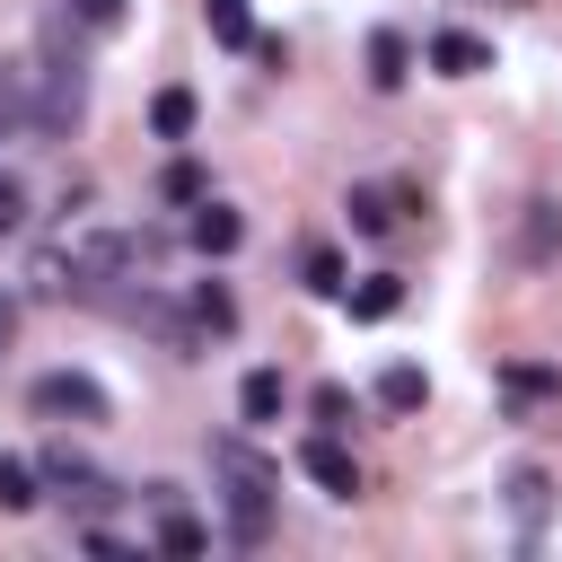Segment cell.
<instances>
[{
  "label": "cell",
  "mask_w": 562,
  "mask_h": 562,
  "mask_svg": "<svg viewBox=\"0 0 562 562\" xmlns=\"http://www.w3.org/2000/svg\"><path fill=\"white\" fill-rule=\"evenodd\" d=\"M307 290H316V299H351V281H342V255H334V246H307Z\"/></svg>",
  "instance_id": "cell-18"
},
{
  "label": "cell",
  "mask_w": 562,
  "mask_h": 562,
  "mask_svg": "<svg viewBox=\"0 0 562 562\" xmlns=\"http://www.w3.org/2000/svg\"><path fill=\"white\" fill-rule=\"evenodd\" d=\"M316 422L342 430V422H351V395H342V386H316Z\"/></svg>",
  "instance_id": "cell-25"
},
{
  "label": "cell",
  "mask_w": 562,
  "mask_h": 562,
  "mask_svg": "<svg viewBox=\"0 0 562 562\" xmlns=\"http://www.w3.org/2000/svg\"><path fill=\"white\" fill-rule=\"evenodd\" d=\"M501 9H527V0H501Z\"/></svg>",
  "instance_id": "cell-27"
},
{
  "label": "cell",
  "mask_w": 562,
  "mask_h": 562,
  "mask_svg": "<svg viewBox=\"0 0 562 562\" xmlns=\"http://www.w3.org/2000/svg\"><path fill=\"white\" fill-rule=\"evenodd\" d=\"M26 404H35L44 422H79V430H88V422H114V395H105L88 369H44V378L26 386Z\"/></svg>",
  "instance_id": "cell-2"
},
{
  "label": "cell",
  "mask_w": 562,
  "mask_h": 562,
  "mask_svg": "<svg viewBox=\"0 0 562 562\" xmlns=\"http://www.w3.org/2000/svg\"><path fill=\"white\" fill-rule=\"evenodd\" d=\"M202 26H211V44H246V53H255V18H246V0H202Z\"/></svg>",
  "instance_id": "cell-15"
},
{
  "label": "cell",
  "mask_w": 562,
  "mask_h": 562,
  "mask_svg": "<svg viewBox=\"0 0 562 562\" xmlns=\"http://www.w3.org/2000/svg\"><path fill=\"white\" fill-rule=\"evenodd\" d=\"M158 193H167V202H202L211 184H202V167H193V158H176V167L158 176Z\"/></svg>",
  "instance_id": "cell-20"
},
{
  "label": "cell",
  "mask_w": 562,
  "mask_h": 562,
  "mask_svg": "<svg viewBox=\"0 0 562 562\" xmlns=\"http://www.w3.org/2000/svg\"><path fill=\"white\" fill-rule=\"evenodd\" d=\"M299 474H307L316 492H334V501H351V492H360V465H351V448H342L334 430H316V439L299 448Z\"/></svg>",
  "instance_id": "cell-4"
},
{
  "label": "cell",
  "mask_w": 562,
  "mask_h": 562,
  "mask_svg": "<svg viewBox=\"0 0 562 562\" xmlns=\"http://www.w3.org/2000/svg\"><path fill=\"white\" fill-rule=\"evenodd\" d=\"M501 404L518 422H562V369L544 360H501Z\"/></svg>",
  "instance_id": "cell-3"
},
{
  "label": "cell",
  "mask_w": 562,
  "mask_h": 562,
  "mask_svg": "<svg viewBox=\"0 0 562 562\" xmlns=\"http://www.w3.org/2000/svg\"><path fill=\"white\" fill-rule=\"evenodd\" d=\"M378 404H386V413H422V404H430V378H422L413 360H386V369H378Z\"/></svg>",
  "instance_id": "cell-8"
},
{
  "label": "cell",
  "mask_w": 562,
  "mask_h": 562,
  "mask_svg": "<svg viewBox=\"0 0 562 562\" xmlns=\"http://www.w3.org/2000/svg\"><path fill=\"white\" fill-rule=\"evenodd\" d=\"M342 211H351V228H360V237H386V228H395V193H386V184H351V193H342Z\"/></svg>",
  "instance_id": "cell-9"
},
{
  "label": "cell",
  "mask_w": 562,
  "mask_h": 562,
  "mask_svg": "<svg viewBox=\"0 0 562 562\" xmlns=\"http://www.w3.org/2000/svg\"><path fill=\"white\" fill-rule=\"evenodd\" d=\"M123 9H132V0H70L79 26H123Z\"/></svg>",
  "instance_id": "cell-24"
},
{
  "label": "cell",
  "mask_w": 562,
  "mask_h": 562,
  "mask_svg": "<svg viewBox=\"0 0 562 562\" xmlns=\"http://www.w3.org/2000/svg\"><path fill=\"white\" fill-rule=\"evenodd\" d=\"M184 316H193V334H237V299H228L220 281H202V290L184 299Z\"/></svg>",
  "instance_id": "cell-13"
},
{
  "label": "cell",
  "mask_w": 562,
  "mask_h": 562,
  "mask_svg": "<svg viewBox=\"0 0 562 562\" xmlns=\"http://www.w3.org/2000/svg\"><path fill=\"white\" fill-rule=\"evenodd\" d=\"M149 123H158V140H184V132H193V88H158Z\"/></svg>",
  "instance_id": "cell-16"
},
{
  "label": "cell",
  "mask_w": 562,
  "mask_h": 562,
  "mask_svg": "<svg viewBox=\"0 0 562 562\" xmlns=\"http://www.w3.org/2000/svg\"><path fill=\"white\" fill-rule=\"evenodd\" d=\"M211 474L228 483V536H237V544H263V536H272L281 465H272V457H255L246 439H211Z\"/></svg>",
  "instance_id": "cell-1"
},
{
  "label": "cell",
  "mask_w": 562,
  "mask_h": 562,
  "mask_svg": "<svg viewBox=\"0 0 562 562\" xmlns=\"http://www.w3.org/2000/svg\"><path fill=\"white\" fill-rule=\"evenodd\" d=\"M18 228H26V184L0 176V237H18Z\"/></svg>",
  "instance_id": "cell-22"
},
{
  "label": "cell",
  "mask_w": 562,
  "mask_h": 562,
  "mask_svg": "<svg viewBox=\"0 0 562 562\" xmlns=\"http://www.w3.org/2000/svg\"><path fill=\"white\" fill-rule=\"evenodd\" d=\"M395 307H404V281H395V272H369V281L351 290V316H395Z\"/></svg>",
  "instance_id": "cell-17"
},
{
  "label": "cell",
  "mask_w": 562,
  "mask_h": 562,
  "mask_svg": "<svg viewBox=\"0 0 562 562\" xmlns=\"http://www.w3.org/2000/svg\"><path fill=\"white\" fill-rule=\"evenodd\" d=\"M9 334H18V299H0V351H9Z\"/></svg>",
  "instance_id": "cell-26"
},
{
  "label": "cell",
  "mask_w": 562,
  "mask_h": 562,
  "mask_svg": "<svg viewBox=\"0 0 562 562\" xmlns=\"http://www.w3.org/2000/svg\"><path fill=\"white\" fill-rule=\"evenodd\" d=\"M44 492H35V474L18 465V457H0V509H35Z\"/></svg>",
  "instance_id": "cell-19"
},
{
  "label": "cell",
  "mask_w": 562,
  "mask_h": 562,
  "mask_svg": "<svg viewBox=\"0 0 562 562\" xmlns=\"http://www.w3.org/2000/svg\"><path fill=\"white\" fill-rule=\"evenodd\" d=\"M430 70H439V79H474V70H492V44L465 35V26H439V35H430Z\"/></svg>",
  "instance_id": "cell-6"
},
{
  "label": "cell",
  "mask_w": 562,
  "mask_h": 562,
  "mask_svg": "<svg viewBox=\"0 0 562 562\" xmlns=\"http://www.w3.org/2000/svg\"><path fill=\"white\" fill-rule=\"evenodd\" d=\"M281 404H290L281 369H246V386H237V413H246V422H281Z\"/></svg>",
  "instance_id": "cell-10"
},
{
  "label": "cell",
  "mask_w": 562,
  "mask_h": 562,
  "mask_svg": "<svg viewBox=\"0 0 562 562\" xmlns=\"http://www.w3.org/2000/svg\"><path fill=\"white\" fill-rule=\"evenodd\" d=\"M18 123H35V105H26V88H18V79H0V140H9Z\"/></svg>",
  "instance_id": "cell-23"
},
{
  "label": "cell",
  "mask_w": 562,
  "mask_h": 562,
  "mask_svg": "<svg viewBox=\"0 0 562 562\" xmlns=\"http://www.w3.org/2000/svg\"><path fill=\"white\" fill-rule=\"evenodd\" d=\"M184 237H193V255H228V246L246 237V220H237L228 202H211V193H202V202H193V220H184Z\"/></svg>",
  "instance_id": "cell-7"
},
{
  "label": "cell",
  "mask_w": 562,
  "mask_h": 562,
  "mask_svg": "<svg viewBox=\"0 0 562 562\" xmlns=\"http://www.w3.org/2000/svg\"><path fill=\"white\" fill-rule=\"evenodd\" d=\"M404 61H413V44L395 26H378L369 35V88H404Z\"/></svg>",
  "instance_id": "cell-11"
},
{
  "label": "cell",
  "mask_w": 562,
  "mask_h": 562,
  "mask_svg": "<svg viewBox=\"0 0 562 562\" xmlns=\"http://www.w3.org/2000/svg\"><path fill=\"white\" fill-rule=\"evenodd\" d=\"M44 483H53L61 501H79V509H105V501H114V483H105L88 457H70V439H61V448H44Z\"/></svg>",
  "instance_id": "cell-5"
},
{
  "label": "cell",
  "mask_w": 562,
  "mask_h": 562,
  "mask_svg": "<svg viewBox=\"0 0 562 562\" xmlns=\"http://www.w3.org/2000/svg\"><path fill=\"white\" fill-rule=\"evenodd\" d=\"M509 501H518V518H536V509H544V474L518 465V474H509Z\"/></svg>",
  "instance_id": "cell-21"
},
{
  "label": "cell",
  "mask_w": 562,
  "mask_h": 562,
  "mask_svg": "<svg viewBox=\"0 0 562 562\" xmlns=\"http://www.w3.org/2000/svg\"><path fill=\"white\" fill-rule=\"evenodd\" d=\"M562 246V202H527V228H518V255L527 263H544Z\"/></svg>",
  "instance_id": "cell-12"
},
{
  "label": "cell",
  "mask_w": 562,
  "mask_h": 562,
  "mask_svg": "<svg viewBox=\"0 0 562 562\" xmlns=\"http://www.w3.org/2000/svg\"><path fill=\"white\" fill-rule=\"evenodd\" d=\"M158 553L193 562V553H211V527H202V518H184V509H158Z\"/></svg>",
  "instance_id": "cell-14"
}]
</instances>
